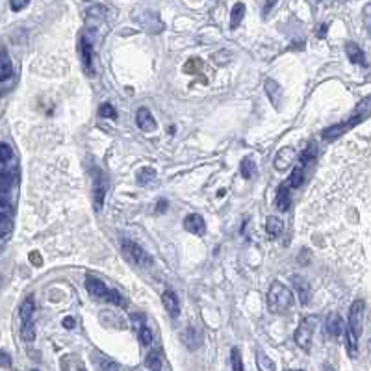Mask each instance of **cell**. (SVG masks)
Listing matches in <instances>:
<instances>
[{
  "label": "cell",
  "mask_w": 371,
  "mask_h": 371,
  "mask_svg": "<svg viewBox=\"0 0 371 371\" xmlns=\"http://www.w3.org/2000/svg\"><path fill=\"white\" fill-rule=\"evenodd\" d=\"M184 229L195 236H202L206 232L204 219H202L199 214H189V216L184 219Z\"/></svg>",
  "instance_id": "obj_8"
},
{
  "label": "cell",
  "mask_w": 371,
  "mask_h": 371,
  "mask_svg": "<svg viewBox=\"0 0 371 371\" xmlns=\"http://www.w3.org/2000/svg\"><path fill=\"white\" fill-rule=\"evenodd\" d=\"M365 26L369 30V6H365Z\"/></svg>",
  "instance_id": "obj_43"
},
{
  "label": "cell",
  "mask_w": 371,
  "mask_h": 371,
  "mask_svg": "<svg viewBox=\"0 0 371 371\" xmlns=\"http://www.w3.org/2000/svg\"><path fill=\"white\" fill-rule=\"evenodd\" d=\"M0 365H4V367H10V365H12V358H10V354L4 353V351H0Z\"/></svg>",
  "instance_id": "obj_36"
},
{
  "label": "cell",
  "mask_w": 371,
  "mask_h": 371,
  "mask_svg": "<svg viewBox=\"0 0 371 371\" xmlns=\"http://www.w3.org/2000/svg\"><path fill=\"white\" fill-rule=\"evenodd\" d=\"M13 74V65H12V60L8 56L4 50H0V82L2 80H8L10 76Z\"/></svg>",
  "instance_id": "obj_21"
},
{
  "label": "cell",
  "mask_w": 371,
  "mask_h": 371,
  "mask_svg": "<svg viewBox=\"0 0 371 371\" xmlns=\"http://www.w3.org/2000/svg\"><path fill=\"white\" fill-rule=\"evenodd\" d=\"M139 340H141V343L145 347H148L152 343V332H150V329L147 325L139 327Z\"/></svg>",
  "instance_id": "obj_31"
},
{
  "label": "cell",
  "mask_w": 371,
  "mask_h": 371,
  "mask_svg": "<svg viewBox=\"0 0 371 371\" xmlns=\"http://www.w3.org/2000/svg\"><path fill=\"white\" fill-rule=\"evenodd\" d=\"M266 95H268L269 102L273 104V108L280 110V106H282V98H284V91H282V87H280L279 82L273 80V78L266 80Z\"/></svg>",
  "instance_id": "obj_7"
},
{
  "label": "cell",
  "mask_w": 371,
  "mask_h": 371,
  "mask_svg": "<svg viewBox=\"0 0 371 371\" xmlns=\"http://www.w3.org/2000/svg\"><path fill=\"white\" fill-rule=\"evenodd\" d=\"M345 329V343H347V353L351 358H354L356 354H358V336L353 334V332L349 331L347 327H343Z\"/></svg>",
  "instance_id": "obj_23"
},
{
  "label": "cell",
  "mask_w": 371,
  "mask_h": 371,
  "mask_svg": "<svg viewBox=\"0 0 371 371\" xmlns=\"http://www.w3.org/2000/svg\"><path fill=\"white\" fill-rule=\"evenodd\" d=\"M34 297L30 295L26 297L21 304V308H19V317H21V323H26V321H32V315H34Z\"/></svg>",
  "instance_id": "obj_19"
},
{
  "label": "cell",
  "mask_w": 371,
  "mask_h": 371,
  "mask_svg": "<svg viewBox=\"0 0 371 371\" xmlns=\"http://www.w3.org/2000/svg\"><path fill=\"white\" fill-rule=\"evenodd\" d=\"M136 123L143 132H154L156 130V121H154V117H152V114H150V110H147V108L137 110Z\"/></svg>",
  "instance_id": "obj_11"
},
{
  "label": "cell",
  "mask_w": 371,
  "mask_h": 371,
  "mask_svg": "<svg viewBox=\"0 0 371 371\" xmlns=\"http://www.w3.org/2000/svg\"><path fill=\"white\" fill-rule=\"evenodd\" d=\"M315 327H317V317H304L295 331V343L304 351L312 349V340L315 334Z\"/></svg>",
  "instance_id": "obj_3"
},
{
  "label": "cell",
  "mask_w": 371,
  "mask_h": 371,
  "mask_svg": "<svg viewBox=\"0 0 371 371\" xmlns=\"http://www.w3.org/2000/svg\"><path fill=\"white\" fill-rule=\"evenodd\" d=\"M98 115H100V117H106V119H115V117H117L114 106H112V104H108V102L100 104V108H98Z\"/></svg>",
  "instance_id": "obj_32"
},
{
  "label": "cell",
  "mask_w": 371,
  "mask_h": 371,
  "mask_svg": "<svg viewBox=\"0 0 371 371\" xmlns=\"http://www.w3.org/2000/svg\"><path fill=\"white\" fill-rule=\"evenodd\" d=\"M240 175L245 180H249V178L254 175V160L252 158H243L240 164Z\"/></svg>",
  "instance_id": "obj_27"
},
{
  "label": "cell",
  "mask_w": 371,
  "mask_h": 371,
  "mask_svg": "<svg viewBox=\"0 0 371 371\" xmlns=\"http://www.w3.org/2000/svg\"><path fill=\"white\" fill-rule=\"evenodd\" d=\"M21 338L26 343H32L35 340V331H34V321H26L21 323Z\"/></svg>",
  "instance_id": "obj_26"
},
{
  "label": "cell",
  "mask_w": 371,
  "mask_h": 371,
  "mask_svg": "<svg viewBox=\"0 0 371 371\" xmlns=\"http://www.w3.org/2000/svg\"><path fill=\"white\" fill-rule=\"evenodd\" d=\"M304 171H306V166H303V164H297L295 169L291 171L290 178L286 180V186H288L290 189L299 188V186L303 184V180H304Z\"/></svg>",
  "instance_id": "obj_17"
},
{
  "label": "cell",
  "mask_w": 371,
  "mask_h": 371,
  "mask_svg": "<svg viewBox=\"0 0 371 371\" xmlns=\"http://www.w3.org/2000/svg\"><path fill=\"white\" fill-rule=\"evenodd\" d=\"M291 280H293L297 295H299V299H301V304L306 306V304L310 303V284L303 279V277H293Z\"/></svg>",
  "instance_id": "obj_15"
},
{
  "label": "cell",
  "mask_w": 371,
  "mask_h": 371,
  "mask_svg": "<svg viewBox=\"0 0 371 371\" xmlns=\"http://www.w3.org/2000/svg\"><path fill=\"white\" fill-rule=\"evenodd\" d=\"M162 353L160 351H154V353H150L147 356V367H150V369H162L164 367V364H162Z\"/></svg>",
  "instance_id": "obj_28"
},
{
  "label": "cell",
  "mask_w": 371,
  "mask_h": 371,
  "mask_svg": "<svg viewBox=\"0 0 371 371\" xmlns=\"http://www.w3.org/2000/svg\"><path fill=\"white\" fill-rule=\"evenodd\" d=\"M345 52H347V58L353 63H358V65H364V67L367 65L364 52H362V48H360L356 43H347V45H345Z\"/></svg>",
  "instance_id": "obj_18"
},
{
  "label": "cell",
  "mask_w": 371,
  "mask_h": 371,
  "mask_svg": "<svg viewBox=\"0 0 371 371\" xmlns=\"http://www.w3.org/2000/svg\"><path fill=\"white\" fill-rule=\"evenodd\" d=\"M200 67V60H189V63L186 65V71H197Z\"/></svg>",
  "instance_id": "obj_39"
},
{
  "label": "cell",
  "mask_w": 371,
  "mask_h": 371,
  "mask_svg": "<svg viewBox=\"0 0 371 371\" xmlns=\"http://www.w3.org/2000/svg\"><path fill=\"white\" fill-rule=\"evenodd\" d=\"M166 208H167V200L162 199L160 202H158V206H156V211H158V214H164V211H166Z\"/></svg>",
  "instance_id": "obj_42"
},
{
  "label": "cell",
  "mask_w": 371,
  "mask_h": 371,
  "mask_svg": "<svg viewBox=\"0 0 371 371\" xmlns=\"http://www.w3.org/2000/svg\"><path fill=\"white\" fill-rule=\"evenodd\" d=\"M104 199H106V180L100 171L93 173V202H95V210H102Z\"/></svg>",
  "instance_id": "obj_6"
},
{
  "label": "cell",
  "mask_w": 371,
  "mask_h": 371,
  "mask_svg": "<svg viewBox=\"0 0 371 371\" xmlns=\"http://www.w3.org/2000/svg\"><path fill=\"white\" fill-rule=\"evenodd\" d=\"M184 338V342H186V345H188L189 349H195V347H199V343H200V334L197 331H195V327H188L186 329V332L182 334Z\"/></svg>",
  "instance_id": "obj_25"
},
{
  "label": "cell",
  "mask_w": 371,
  "mask_h": 371,
  "mask_svg": "<svg viewBox=\"0 0 371 371\" xmlns=\"http://www.w3.org/2000/svg\"><path fill=\"white\" fill-rule=\"evenodd\" d=\"M86 290L91 297H97V299H106V293H108V286L104 284L102 280L95 279V277H87L86 279Z\"/></svg>",
  "instance_id": "obj_10"
},
{
  "label": "cell",
  "mask_w": 371,
  "mask_h": 371,
  "mask_svg": "<svg viewBox=\"0 0 371 371\" xmlns=\"http://www.w3.org/2000/svg\"><path fill=\"white\" fill-rule=\"evenodd\" d=\"M282 229H284V223L280 221L279 217H268L266 219V230H268L269 238H279L282 234Z\"/></svg>",
  "instance_id": "obj_20"
},
{
  "label": "cell",
  "mask_w": 371,
  "mask_h": 371,
  "mask_svg": "<svg viewBox=\"0 0 371 371\" xmlns=\"http://www.w3.org/2000/svg\"><path fill=\"white\" fill-rule=\"evenodd\" d=\"M277 208H279L280 211H288L291 206V197H290V188L284 184H280L279 186V191H277Z\"/></svg>",
  "instance_id": "obj_16"
},
{
  "label": "cell",
  "mask_w": 371,
  "mask_h": 371,
  "mask_svg": "<svg viewBox=\"0 0 371 371\" xmlns=\"http://www.w3.org/2000/svg\"><path fill=\"white\" fill-rule=\"evenodd\" d=\"M162 303H164V308L167 310V314L171 315L173 320L178 317V314H180V303H178V297L171 290H167L162 295Z\"/></svg>",
  "instance_id": "obj_12"
},
{
  "label": "cell",
  "mask_w": 371,
  "mask_h": 371,
  "mask_svg": "<svg viewBox=\"0 0 371 371\" xmlns=\"http://www.w3.org/2000/svg\"><path fill=\"white\" fill-rule=\"evenodd\" d=\"M30 262L34 263V266H37V268H39L41 263H43V260H41V256H39V252H37V251L30 252Z\"/></svg>",
  "instance_id": "obj_37"
},
{
  "label": "cell",
  "mask_w": 371,
  "mask_h": 371,
  "mask_svg": "<svg viewBox=\"0 0 371 371\" xmlns=\"http://www.w3.org/2000/svg\"><path fill=\"white\" fill-rule=\"evenodd\" d=\"M121 247H123V251H125L126 258H128L132 263H136V266H139V268H150L152 258L148 256L147 252L143 251V249L137 245V243H134V241H128V240H123V241H121Z\"/></svg>",
  "instance_id": "obj_4"
},
{
  "label": "cell",
  "mask_w": 371,
  "mask_h": 371,
  "mask_svg": "<svg viewBox=\"0 0 371 371\" xmlns=\"http://www.w3.org/2000/svg\"><path fill=\"white\" fill-rule=\"evenodd\" d=\"M136 178L141 186H148V184H152L156 180V171L152 167H141V169L137 171Z\"/></svg>",
  "instance_id": "obj_24"
},
{
  "label": "cell",
  "mask_w": 371,
  "mask_h": 371,
  "mask_svg": "<svg viewBox=\"0 0 371 371\" xmlns=\"http://www.w3.org/2000/svg\"><path fill=\"white\" fill-rule=\"evenodd\" d=\"M30 0H10V8H12L13 12H21L24 8L28 6Z\"/></svg>",
  "instance_id": "obj_35"
},
{
  "label": "cell",
  "mask_w": 371,
  "mask_h": 371,
  "mask_svg": "<svg viewBox=\"0 0 371 371\" xmlns=\"http://www.w3.org/2000/svg\"><path fill=\"white\" fill-rule=\"evenodd\" d=\"M342 332H343L342 317L338 314H329V317H327V321H325V334L331 338H338V336H342Z\"/></svg>",
  "instance_id": "obj_13"
},
{
  "label": "cell",
  "mask_w": 371,
  "mask_h": 371,
  "mask_svg": "<svg viewBox=\"0 0 371 371\" xmlns=\"http://www.w3.org/2000/svg\"><path fill=\"white\" fill-rule=\"evenodd\" d=\"M293 160H295V150H293V148L291 147L280 148L277 158H275V169H277V171H286V169L293 164Z\"/></svg>",
  "instance_id": "obj_9"
},
{
  "label": "cell",
  "mask_w": 371,
  "mask_h": 371,
  "mask_svg": "<svg viewBox=\"0 0 371 371\" xmlns=\"http://www.w3.org/2000/svg\"><path fill=\"white\" fill-rule=\"evenodd\" d=\"M80 54H82V62H84L86 71L87 73H91L93 71V45L89 43L86 34L80 35Z\"/></svg>",
  "instance_id": "obj_14"
},
{
  "label": "cell",
  "mask_w": 371,
  "mask_h": 371,
  "mask_svg": "<svg viewBox=\"0 0 371 371\" xmlns=\"http://www.w3.org/2000/svg\"><path fill=\"white\" fill-rule=\"evenodd\" d=\"M100 369H121V365L115 364V362H110V360H106V362H102V364H100Z\"/></svg>",
  "instance_id": "obj_38"
},
{
  "label": "cell",
  "mask_w": 371,
  "mask_h": 371,
  "mask_svg": "<svg viewBox=\"0 0 371 371\" xmlns=\"http://www.w3.org/2000/svg\"><path fill=\"white\" fill-rule=\"evenodd\" d=\"M2 243H4V240H2V238H0V249H2Z\"/></svg>",
  "instance_id": "obj_44"
},
{
  "label": "cell",
  "mask_w": 371,
  "mask_h": 371,
  "mask_svg": "<svg viewBox=\"0 0 371 371\" xmlns=\"http://www.w3.org/2000/svg\"><path fill=\"white\" fill-rule=\"evenodd\" d=\"M293 304V293L284 284L273 282L268 291V308L273 314H284Z\"/></svg>",
  "instance_id": "obj_1"
},
{
  "label": "cell",
  "mask_w": 371,
  "mask_h": 371,
  "mask_svg": "<svg viewBox=\"0 0 371 371\" xmlns=\"http://www.w3.org/2000/svg\"><path fill=\"white\" fill-rule=\"evenodd\" d=\"M13 160V150L8 143H0V164H8Z\"/></svg>",
  "instance_id": "obj_30"
},
{
  "label": "cell",
  "mask_w": 371,
  "mask_h": 371,
  "mask_svg": "<svg viewBox=\"0 0 371 371\" xmlns=\"http://www.w3.org/2000/svg\"><path fill=\"white\" fill-rule=\"evenodd\" d=\"M104 301H110V303L117 304V306H126V299L121 295L117 290H108V293H106V299H104Z\"/></svg>",
  "instance_id": "obj_29"
},
{
  "label": "cell",
  "mask_w": 371,
  "mask_h": 371,
  "mask_svg": "<svg viewBox=\"0 0 371 371\" xmlns=\"http://www.w3.org/2000/svg\"><path fill=\"white\" fill-rule=\"evenodd\" d=\"M230 356H232V369H234V371L243 369V364H241L240 349H238V347H232V351H230Z\"/></svg>",
  "instance_id": "obj_34"
},
{
  "label": "cell",
  "mask_w": 371,
  "mask_h": 371,
  "mask_svg": "<svg viewBox=\"0 0 371 371\" xmlns=\"http://www.w3.org/2000/svg\"><path fill=\"white\" fill-rule=\"evenodd\" d=\"M275 4H277V0H268V2H266V6H263V15H268V13L273 10Z\"/></svg>",
  "instance_id": "obj_40"
},
{
  "label": "cell",
  "mask_w": 371,
  "mask_h": 371,
  "mask_svg": "<svg viewBox=\"0 0 371 371\" xmlns=\"http://www.w3.org/2000/svg\"><path fill=\"white\" fill-rule=\"evenodd\" d=\"M0 284H2V277H0Z\"/></svg>",
  "instance_id": "obj_45"
},
{
  "label": "cell",
  "mask_w": 371,
  "mask_h": 371,
  "mask_svg": "<svg viewBox=\"0 0 371 371\" xmlns=\"http://www.w3.org/2000/svg\"><path fill=\"white\" fill-rule=\"evenodd\" d=\"M369 98H364L362 104H360V112L356 115H353L351 119L343 121V123H338V125H332L329 128L323 130V139L327 141H332V139H336V137L343 136V134H347L351 128H354L356 125H360L364 119H367V115H369Z\"/></svg>",
  "instance_id": "obj_2"
},
{
  "label": "cell",
  "mask_w": 371,
  "mask_h": 371,
  "mask_svg": "<svg viewBox=\"0 0 371 371\" xmlns=\"http://www.w3.org/2000/svg\"><path fill=\"white\" fill-rule=\"evenodd\" d=\"M245 17V4L243 2H238L232 8V15H230V28H238L240 23Z\"/></svg>",
  "instance_id": "obj_22"
},
{
  "label": "cell",
  "mask_w": 371,
  "mask_h": 371,
  "mask_svg": "<svg viewBox=\"0 0 371 371\" xmlns=\"http://www.w3.org/2000/svg\"><path fill=\"white\" fill-rule=\"evenodd\" d=\"M62 323H63V327H65V329H73V327L76 325V321H74V317H65V320H63Z\"/></svg>",
  "instance_id": "obj_41"
},
{
  "label": "cell",
  "mask_w": 371,
  "mask_h": 371,
  "mask_svg": "<svg viewBox=\"0 0 371 371\" xmlns=\"http://www.w3.org/2000/svg\"><path fill=\"white\" fill-rule=\"evenodd\" d=\"M258 367L262 371H269V369H275V364L273 360L268 358L263 353H258Z\"/></svg>",
  "instance_id": "obj_33"
},
{
  "label": "cell",
  "mask_w": 371,
  "mask_h": 371,
  "mask_svg": "<svg viewBox=\"0 0 371 371\" xmlns=\"http://www.w3.org/2000/svg\"><path fill=\"white\" fill-rule=\"evenodd\" d=\"M364 308H365V303L362 299H356L353 304H351V310H349V323H347V329L353 334L360 338L362 334V327H364Z\"/></svg>",
  "instance_id": "obj_5"
}]
</instances>
